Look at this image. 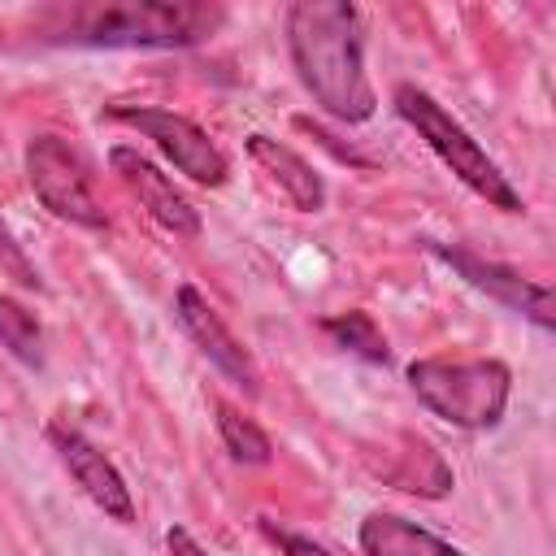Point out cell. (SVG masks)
Listing matches in <instances>:
<instances>
[{
    "mask_svg": "<svg viewBox=\"0 0 556 556\" xmlns=\"http://www.w3.org/2000/svg\"><path fill=\"white\" fill-rule=\"evenodd\" d=\"M213 413H217V434H222V443H226V452L239 460V465H269L274 460V443H269V434L252 421V417H243L239 408H230V404H213Z\"/></svg>",
    "mask_w": 556,
    "mask_h": 556,
    "instance_id": "cell-15",
    "label": "cell"
},
{
    "mask_svg": "<svg viewBox=\"0 0 556 556\" xmlns=\"http://www.w3.org/2000/svg\"><path fill=\"white\" fill-rule=\"evenodd\" d=\"M26 178H30V191L39 195V204L70 222V226H83V230H104L109 226V213L96 195V182H91V169L83 161L78 148H70L61 135H35L26 143Z\"/></svg>",
    "mask_w": 556,
    "mask_h": 556,
    "instance_id": "cell-5",
    "label": "cell"
},
{
    "mask_svg": "<svg viewBox=\"0 0 556 556\" xmlns=\"http://www.w3.org/2000/svg\"><path fill=\"white\" fill-rule=\"evenodd\" d=\"M321 330L334 339V348H343V352H352V356H361V361H369V365H387V361H391L387 334H382L378 321H374L369 313H361V308L326 317Z\"/></svg>",
    "mask_w": 556,
    "mask_h": 556,
    "instance_id": "cell-13",
    "label": "cell"
},
{
    "mask_svg": "<svg viewBox=\"0 0 556 556\" xmlns=\"http://www.w3.org/2000/svg\"><path fill=\"white\" fill-rule=\"evenodd\" d=\"M0 269H9L22 287H39V274H35V265L22 256V248L13 243V235H9V226L0 222Z\"/></svg>",
    "mask_w": 556,
    "mask_h": 556,
    "instance_id": "cell-17",
    "label": "cell"
},
{
    "mask_svg": "<svg viewBox=\"0 0 556 556\" xmlns=\"http://www.w3.org/2000/svg\"><path fill=\"white\" fill-rule=\"evenodd\" d=\"M287 48L304 91L334 122L356 126L374 117L378 96L365 74V30L356 4L295 0L287 9Z\"/></svg>",
    "mask_w": 556,
    "mask_h": 556,
    "instance_id": "cell-1",
    "label": "cell"
},
{
    "mask_svg": "<svg viewBox=\"0 0 556 556\" xmlns=\"http://www.w3.org/2000/svg\"><path fill=\"white\" fill-rule=\"evenodd\" d=\"M48 443H52L56 460L70 469V478L83 486V495H87L104 517H113V521H122V526L135 521V500H130L126 478L117 473V465H113L83 430L65 426V421H52V426H48Z\"/></svg>",
    "mask_w": 556,
    "mask_h": 556,
    "instance_id": "cell-9",
    "label": "cell"
},
{
    "mask_svg": "<svg viewBox=\"0 0 556 556\" xmlns=\"http://www.w3.org/2000/svg\"><path fill=\"white\" fill-rule=\"evenodd\" d=\"M408 387L447 426L491 430V426H500V417L508 408L513 374L495 356H473V361L426 356V361L408 365Z\"/></svg>",
    "mask_w": 556,
    "mask_h": 556,
    "instance_id": "cell-3",
    "label": "cell"
},
{
    "mask_svg": "<svg viewBox=\"0 0 556 556\" xmlns=\"http://www.w3.org/2000/svg\"><path fill=\"white\" fill-rule=\"evenodd\" d=\"M361 539V552L365 556H469L452 543H443L439 534L395 517V513H369L356 530Z\"/></svg>",
    "mask_w": 556,
    "mask_h": 556,
    "instance_id": "cell-12",
    "label": "cell"
},
{
    "mask_svg": "<svg viewBox=\"0 0 556 556\" xmlns=\"http://www.w3.org/2000/svg\"><path fill=\"white\" fill-rule=\"evenodd\" d=\"M113 174L130 187V195L139 200V208H148L152 222H161L169 235L178 239H195L200 235V208L174 187L169 174H161L139 148H113L109 152Z\"/></svg>",
    "mask_w": 556,
    "mask_h": 556,
    "instance_id": "cell-10",
    "label": "cell"
},
{
    "mask_svg": "<svg viewBox=\"0 0 556 556\" xmlns=\"http://www.w3.org/2000/svg\"><path fill=\"white\" fill-rule=\"evenodd\" d=\"M174 317H178V326L187 330V339L208 356V365H213L217 374H226V378H230L235 387H243L248 395L261 391L256 356L235 339V330L222 321V313H217L191 282L178 287V295H174Z\"/></svg>",
    "mask_w": 556,
    "mask_h": 556,
    "instance_id": "cell-8",
    "label": "cell"
},
{
    "mask_svg": "<svg viewBox=\"0 0 556 556\" xmlns=\"http://www.w3.org/2000/svg\"><path fill=\"white\" fill-rule=\"evenodd\" d=\"M104 117H113V122L139 130L143 139H152V143L174 161V169L187 174V178L200 182V187H222L226 174H230L226 152H222L191 117H182V113L152 109V104H109Z\"/></svg>",
    "mask_w": 556,
    "mask_h": 556,
    "instance_id": "cell-6",
    "label": "cell"
},
{
    "mask_svg": "<svg viewBox=\"0 0 556 556\" xmlns=\"http://www.w3.org/2000/svg\"><path fill=\"white\" fill-rule=\"evenodd\" d=\"M0 348H4L13 361L30 365V369L43 365V326H39V317H35L22 300H13V295H0Z\"/></svg>",
    "mask_w": 556,
    "mask_h": 556,
    "instance_id": "cell-14",
    "label": "cell"
},
{
    "mask_svg": "<svg viewBox=\"0 0 556 556\" xmlns=\"http://www.w3.org/2000/svg\"><path fill=\"white\" fill-rule=\"evenodd\" d=\"M248 156L278 182V191L291 200V208H300V213H321L326 208V182L295 148H287L269 135H248Z\"/></svg>",
    "mask_w": 556,
    "mask_h": 556,
    "instance_id": "cell-11",
    "label": "cell"
},
{
    "mask_svg": "<svg viewBox=\"0 0 556 556\" xmlns=\"http://www.w3.org/2000/svg\"><path fill=\"white\" fill-rule=\"evenodd\" d=\"M426 252L439 256L447 269H456V278H465L469 287L486 291L495 304L521 313L526 321H534L539 330H552L556 326V308H552V287L547 282H530L521 269L513 265H500V261H486L460 243H439V239H426Z\"/></svg>",
    "mask_w": 556,
    "mask_h": 556,
    "instance_id": "cell-7",
    "label": "cell"
},
{
    "mask_svg": "<svg viewBox=\"0 0 556 556\" xmlns=\"http://www.w3.org/2000/svg\"><path fill=\"white\" fill-rule=\"evenodd\" d=\"M222 4L204 0H74L35 9V35L78 48H191L217 35Z\"/></svg>",
    "mask_w": 556,
    "mask_h": 556,
    "instance_id": "cell-2",
    "label": "cell"
},
{
    "mask_svg": "<svg viewBox=\"0 0 556 556\" xmlns=\"http://www.w3.org/2000/svg\"><path fill=\"white\" fill-rule=\"evenodd\" d=\"M395 113L426 139V148L473 191V195H482L491 208H500V213H521L526 208V200L517 195V187L508 182V174L486 156V148L430 96V91H421V87H413V83H400L395 87Z\"/></svg>",
    "mask_w": 556,
    "mask_h": 556,
    "instance_id": "cell-4",
    "label": "cell"
},
{
    "mask_svg": "<svg viewBox=\"0 0 556 556\" xmlns=\"http://www.w3.org/2000/svg\"><path fill=\"white\" fill-rule=\"evenodd\" d=\"M261 530H265V539L282 552V556H334V552H326L317 539H308V534H295V530H287V526H274L269 517L261 521Z\"/></svg>",
    "mask_w": 556,
    "mask_h": 556,
    "instance_id": "cell-16",
    "label": "cell"
},
{
    "mask_svg": "<svg viewBox=\"0 0 556 556\" xmlns=\"http://www.w3.org/2000/svg\"><path fill=\"white\" fill-rule=\"evenodd\" d=\"M165 547H169V556H208V552L191 539V530H182V526H169V530H165Z\"/></svg>",
    "mask_w": 556,
    "mask_h": 556,
    "instance_id": "cell-18",
    "label": "cell"
}]
</instances>
